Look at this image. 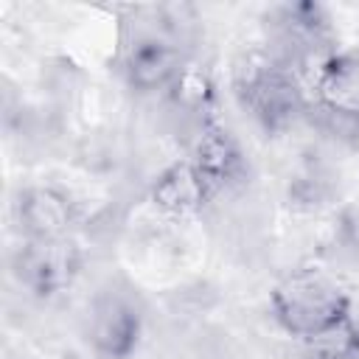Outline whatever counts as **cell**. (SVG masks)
<instances>
[{
    "label": "cell",
    "instance_id": "277c9868",
    "mask_svg": "<svg viewBox=\"0 0 359 359\" xmlns=\"http://www.w3.org/2000/svg\"><path fill=\"white\" fill-rule=\"evenodd\" d=\"M182 65V50L174 48L168 39H143L123 45V76L126 84L140 95H151L157 90L171 87Z\"/></svg>",
    "mask_w": 359,
    "mask_h": 359
},
{
    "label": "cell",
    "instance_id": "3957f363",
    "mask_svg": "<svg viewBox=\"0 0 359 359\" xmlns=\"http://www.w3.org/2000/svg\"><path fill=\"white\" fill-rule=\"evenodd\" d=\"M17 222L28 241H62L76 224V202L56 185H31L20 194Z\"/></svg>",
    "mask_w": 359,
    "mask_h": 359
},
{
    "label": "cell",
    "instance_id": "8992f818",
    "mask_svg": "<svg viewBox=\"0 0 359 359\" xmlns=\"http://www.w3.org/2000/svg\"><path fill=\"white\" fill-rule=\"evenodd\" d=\"M337 238H339L348 250L359 252V205L345 208V210L337 216Z\"/></svg>",
    "mask_w": 359,
    "mask_h": 359
},
{
    "label": "cell",
    "instance_id": "5b68a950",
    "mask_svg": "<svg viewBox=\"0 0 359 359\" xmlns=\"http://www.w3.org/2000/svg\"><path fill=\"white\" fill-rule=\"evenodd\" d=\"M149 202L168 219H188L199 213L205 202H210V191L202 174L196 171V165L191 163V157H185V160H171L151 180Z\"/></svg>",
    "mask_w": 359,
    "mask_h": 359
},
{
    "label": "cell",
    "instance_id": "7a4b0ae2",
    "mask_svg": "<svg viewBox=\"0 0 359 359\" xmlns=\"http://www.w3.org/2000/svg\"><path fill=\"white\" fill-rule=\"evenodd\" d=\"M87 339L101 359H129L140 339V311L135 300L112 286L101 289L90 303Z\"/></svg>",
    "mask_w": 359,
    "mask_h": 359
},
{
    "label": "cell",
    "instance_id": "6da1fadb",
    "mask_svg": "<svg viewBox=\"0 0 359 359\" xmlns=\"http://www.w3.org/2000/svg\"><path fill=\"white\" fill-rule=\"evenodd\" d=\"M278 325L297 339H311L320 331L342 323L351 311V294L334 272L320 266H297L286 272L269 294Z\"/></svg>",
    "mask_w": 359,
    "mask_h": 359
}]
</instances>
